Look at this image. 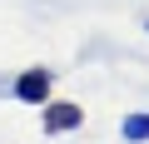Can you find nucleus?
I'll list each match as a JSON object with an SVG mask.
<instances>
[{
	"mask_svg": "<svg viewBox=\"0 0 149 144\" xmlns=\"http://www.w3.org/2000/svg\"><path fill=\"white\" fill-rule=\"evenodd\" d=\"M40 124H45V134H70V129H80V124H85V109H80V104H70V99H45Z\"/></svg>",
	"mask_w": 149,
	"mask_h": 144,
	"instance_id": "f257e3e1",
	"label": "nucleus"
},
{
	"mask_svg": "<svg viewBox=\"0 0 149 144\" xmlns=\"http://www.w3.org/2000/svg\"><path fill=\"white\" fill-rule=\"evenodd\" d=\"M50 90H55V75H50L45 65L25 70V75L15 80V99H25V104H45V99H50Z\"/></svg>",
	"mask_w": 149,
	"mask_h": 144,
	"instance_id": "f03ea898",
	"label": "nucleus"
},
{
	"mask_svg": "<svg viewBox=\"0 0 149 144\" xmlns=\"http://www.w3.org/2000/svg\"><path fill=\"white\" fill-rule=\"evenodd\" d=\"M119 134H124L129 144H149V114H144V109H139V114H124Z\"/></svg>",
	"mask_w": 149,
	"mask_h": 144,
	"instance_id": "7ed1b4c3",
	"label": "nucleus"
},
{
	"mask_svg": "<svg viewBox=\"0 0 149 144\" xmlns=\"http://www.w3.org/2000/svg\"><path fill=\"white\" fill-rule=\"evenodd\" d=\"M144 30H149V20H144Z\"/></svg>",
	"mask_w": 149,
	"mask_h": 144,
	"instance_id": "20e7f679",
	"label": "nucleus"
}]
</instances>
